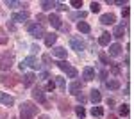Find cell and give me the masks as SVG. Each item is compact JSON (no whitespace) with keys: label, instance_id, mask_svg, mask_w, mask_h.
Wrapping results in <instances>:
<instances>
[{"label":"cell","instance_id":"27","mask_svg":"<svg viewBox=\"0 0 134 119\" xmlns=\"http://www.w3.org/2000/svg\"><path fill=\"white\" fill-rule=\"evenodd\" d=\"M70 109H72V107H70V103H68V101H64V99H61V101H59V110H61L63 114H68V112H70Z\"/></svg>","mask_w":134,"mask_h":119},{"label":"cell","instance_id":"20","mask_svg":"<svg viewBox=\"0 0 134 119\" xmlns=\"http://www.w3.org/2000/svg\"><path fill=\"white\" fill-rule=\"evenodd\" d=\"M77 30H79L81 34H90V32H91V27H90V23H86V21H79V23H77Z\"/></svg>","mask_w":134,"mask_h":119},{"label":"cell","instance_id":"18","mask_svg":"<svg viewBox=\"0 0 134 119\" xmlns=\"http://www.w3.org/2000/svg\"><path fill=\"white\" fill-rule=\"evenodd\" d=\"M120 53H122V45H118V43L109 45V55H111V57H118Z\"/></svg>","mask_w":134,"mask_h":119},{"label":"cell","instance_id":"17","mask_svg":"<svg viewBox=\"0 0 134 119\" xmlns=\"http://www.w3.org/2000/svg\"><path fill=\"white\" fill-rule=\"evenodd\" d=\"M82 78H84V82H91V80L95 78V70L90 68V66H86L84 71H82Z\"/></svg>","mask_w":134,"mask_h":119},{"label":"cell","instance_id":"5","mask_svg":"<svg viewBox=\"0 0 134 119\" xmlns=\"http://www.w3.org/2000/svg\"><path fill=\"white\" fill-rule=\"evenodd\" d=\"M27 68H32V70H40L41 68V64L38 62V59L34 57V55H29V57H25V59L20 62V70H27Z\"/></svg>","mask_w":134,"mask_h":119},{"label":"cell","instance_id":"1","mask_svg":"<svg viewBox=\"0 0 134 119\" xmlns=\"http://www.w3.org/2000/svg\"><path fill=\"white\" fill-rule=\"evenodd\" d=\"M38 114V107L32 101H23L20 107V119H34V116Z\"/></svg>","mask_w":134,"mask_h":119},{"label":"cell","instance_id":"36","mask_svg":"<svg viewBox=\"0 0 134 119\" xmlns=\"http://www.w3.org/2000/svg\"><path fill=\"white\" fill-rule=\"evenodd\" d=\"M90 7H91V12H98V11H100V4H98V2H91Z\"/></svg>","mask_w":134,"mask_h":119},{"label":"cell","instance_id":"41","mask_svg":"<svg viewBox=\"0 0 134 119\" xmlns=\"http://www.w3.org/2000/svg\"><path fill=\"white\" fill-rule=\"evenodd\" d=\"M129 14H131V9H129V7H124V11H122V16H124V18H129Z\"/></svg>","mask_w":134,"mask_h":119},{"label":"cell","instance_id":"48","mask_svg":"<svg viewBox=\"0 0 134 119\" xmlns=\"http://www.w3.org/2000/svg\"><path fill=\"white\" fill-rule=\"evenodd\" d=\"M38 119H50V117H48V116H40Z\"/></svg>","mask_w":134,"mask_h":119},{"label":"cell","instance_id":"35","mask_svg":"<svg viewBox=\"0 0 134 119\" xmlns=\"http://www.w3.org/2000/svg\"><path fill=\"white\" fill-rule=\"evenodd\" d=\"M70 5L75 7V9H81V7H82V0H72V2H70Z\"/></svg>","mask_w":134,"mask_h":119},{"label":"cell","instance_id":"29","mask_svg":"<svg viewBox=\"0 0 134 119\" xmlns=\"http://www.w3.org/2000/svg\"><path fill=\"white\" fill-rule=\"evenodd\" d=\"M54 78H55V82H54V84H55L59 89H66V82H64V78H63V77H54Z\"/></svg>","mask_w":134,"mask_h":119},{"label":"cell","instance_id":"44","mask_svg":"<svg viewBox=\"0 0 134 119\" xmlns=\"http://www.w3.org/2000/svg\"><path fill=\"white\" fill-rule=\"evenodd\" d=\"M77 99H79V103H86V96L82 94H77Z\"/></svg>","mask_w":134,"mask_h":119},{"label":"cell","instance_id":"6","mask_svg":"<svg viewBox=\"0 0 134 119\" xmlns=\"http://www.w3.org/2000/svg\"><path fill=\"white\" fill-rule=\"evenodd\" d=\"M57 64V68L63 71V73H66L70 78H77V75H79V71L73 68L72 64H68V62H64V60H59V62H55Z\"/></svg>","mask_w":134,"mask_h":119},{"label":"cell","instance_id":"32","mask_svg":"<svg viewBox=\"0 0 134 119\" xmlns=\"http://www.w3.org/2000/svg\"><path fill=\"white\" fill-rule=\"evenodd\" d=\"M75 114L79 116V119H82L84 116H86V110H84V107H81V105H79V107L75 109Z\"/></svg>","mask_w":134,"mask_h":119},{"label":"cell","instance_id":"15","mask_svg":"<svg viewBox=\"0 0 134 119\" xmlns=\"http://www.w3.org/2000/svg\"><path fill=\"white\" fill-rule=\"evenodd\" d=\"M5 5L9 7V9H23V7H29V4L27 2H14V0H5Z\"/></svg>","mask_w":134,"mask_h":119},{"label":"cell","instance_id":"3","mask_svg":"<svg viewBox=\"0 0 134 119\" xmlns=\"http://www.w3.org/2000/svg\"><path fill=\"white\" fill-rule=\"evenodd\" d=\"M31 94H32V98L36 99L38 103H41L45 109H52V107H50V103H48V99H47V96H45V91H43L41 87H34Z\"/></svg>","mask_w":134,"mask_h":119},{"label":"cell","instance_id":"11","mask_svg":"<svg viewBox=\"0 0 134 119\" xmlns=\"http://www.w3.org/2000/svg\"><path fill=\"white\" fill-rule=\"evenodd\" d=\"M81 89H82V82H81V80H75V82H72V84L68 85V91H70V94H73V96H77Z\"/></svg>","mask_w":134,"mask_h":119},{"label":"cell","instance_id":"2","mask_svg":"<svg viewBox=\"0 0 134 119\" xmlns=\"http://www.w3.org/2000/svg\"><path fill=\"white\" fill-rule=\"evenodd\" d=\"M13 64H14V52H9V50L4 52V53L0 55V70L7 73Z\"/></svg>","mask_w":134,"mask_h":119},{"label":"cell","instance_id":"38","mask_svg":"<svg viewBox=\"0 0 134 119\" xmlns=\"http://www.w3.org/2000/svg\"><path fill=\"white\" fill-rule=\"evenodd\" d=\"M109 66H111V71H113V75H120V66H118V64H113V62H111Z\"/></svg>","mask_w":134,"mask_h":119},{"label":"cell","instance_id":"7","mask_svg":"<svg viewBox=\"0 0 134 119\" xmlns=\"http://www.w3.org/2000/svg\"><path fill=\"white\" fill-rule=\"evenodd\" d=\"M27 30L34 39H40V37H45V29L38 23H27Z\"/></svg>","mask_w":134,"mask_h":119},{"label":"cell","instance_id":"50","mask_svg":"<svg viewBox=\"0 0 134 119\" xmlns=\"http://www.w3.org/2000/svg\"><path fill=\"white\" fill-rule=\"evenodd\" d=\"M11 119H16V117H11Z\"/></svg>","mask_w":134,"mask_h":119},{"label":"cell","instance_id":"31","mask_svg":"<svg viewBox=\"0 0 134 119\" xmlns=\"http://www.w3.org/2000/svg\"><path fill=\"white\" fill-rule=\"evenodd\" d=\"M118 112H120V116H124V117L129 116V105H125V103L120 105V107H118Z\"/></svg>","mask_w":134,"mask_h":119},{"label":"cell","instance_id":"19","mask_svg":"<svg viewBox=\"0 0 134 119\" xmlns=\"http://www.w3.org/2000/svg\"><path fill=\"white\" fill-rule=\"evenodd\" d=\"M52 55L57 57V59H64L66 57V50L63 48V46H54L52 48Z\"/></svg>","mask_w":134,"mask_h":119},{"label":"cell","instance_id":"49","mask_svg":"<svg viewBox=\"0 0 134 119\" xmlns=\"http://www.w3.org/2000/svg\"><path fill=\"white\" fill-rule=\"evenodd\" d=\"M107 119H118V117H116V116H113V114H111V116H109V117H107Z\"/></svg>","mask_w":134,"mask_h":119},{"label":"cell","instance_id":"21","mask_svg":"<svg viewBox=\"0 0 134 119\" xmlns=\"http://www.w3.org/2000/svg\"><path fill=\"white\" fill-rule=\"evenodd\" d=\"M90 99H91L93 103H100V99H102L100 91H98V89H91V91H90Z\"/></svg>","mask_w":134,"mask_h":119},{"label":"cell","instance_id":"26","mask_svg":"<svg viewBox=\"0 0 134 119\" xmlns=\"http://www.w3.org/2000/svg\"><path fill=\"white\" fill-rule=\"evenodd\" d=\"M91 116H93V117H102V116H104V109H102V107H98V105L91 107Z\"/></svg>","mask_w":134,"mask_h":119},{"label":"cell","instance_id":"34","mask_svg":"<svg viewBox=\"0 0 134 119\" xmlns=\"http://www.w3.org/2000/svg\"><path fill=\"white\" fill-rule=\"evenodd\" d=\"M45 23H48V20H47V16L45 14H38V25H45Z\"/></svg>","mask_w":134,"mask_h":119},{"label":"cell","instance_id":"46","mask_svg":"<svg viewBox=\"0 0 134 119\" xmlns=\"http://www.w3.org/2000/svg\"><path fill=\"white\" fill-rule=\"evenodd\" d=\"M38 50H40L38 45H32V46H31V52H38Z\"/></svg>","mask_w":134,"mask_h":119},{"label":"cell","instance_id":"30","mask_svg":"<svg viewBox=\"0 0 134 119\" xmlns=\"http://www.w3.org/2000/svg\"><path fill=\"white\" fill-rule=\"evenodd\" d=\"M7 41H9V37H7L5 30L0 27V45H7Z\"/></svg>","mask_w":134,"mask_h":119},{"label":"cell","instance_id":"4","mask_svg":"<svg viewBox=\"0 0 134 119\" xmlns=\"http://www.w3.org/2000/svg\"><path fill=\"white\" fill-rule=\"evenodd\" d=\"M0 82H2V85H5V87H14L18 82H20V77L16 75V73H4L2 77H0Z\"/></svg>","mask_w":134,"mask_h":119},{"label":"cell","instance_id":"25","mask_svg":"<svg viewBox=\"0 0 134 119\" xmlns=\"http://www.w3.org/2000/svg\"><path fill=\"white\" fill-rule=\"evenodd\" d=\"M86 16H88L86 11H77V12H72L70 14V20H84Z\"/></svg>","mask_w":134,"mask_h":119},{"label":"cell","instance_id":"24","mask_svg":"<svg viewBox=\"0 0 134 119\" xmlns=\"http://www.w3.org/2000/svg\"><path fill=\"white\" fill-rule=\"evenodd\" d=\"M105 87L111 89V91H118V89H120V80H116V78L107 80V82H105Z\"/></svg>","mask_w":134,"mask_h":119},{"label":"cell","instance_id":"16","mask_svg":"<svg viewBox=\"0 0 134 119\" xmlns=\"http://www.w3.org/2000/svg\"><path fill=\"white\" fill-rule=\"evenodd\" d=\"M48 20V23H52V27H55V29H61V25H63V20L55 14V12H52L50 16L47 18Z\"/></svg>","mask_w":134,"mask_h":119},{"label":"cell","instance_id":"8","mask_svg":"<svg viewBox=\"0 0 134 119\" xmlns=\"http://www.w3.org/2000/svg\"><path fill=\"white\" fill-rule=\"evenodd\" d=\"M70 46H72V50H75V52H82L84 48H86V43H84L79 36H75V37H70Z\"/></svg>","mask_w":134,"mask_h":119},{"label":"cell","instance_id":"13","mask_svg":"<svg viewBox=\"0 0 134 119\" xmlns=\"http://www.w3.org/2000/svg\"><path fill=\"white\" fill-rule=\"evenodd\" d=\"M114 21H116V16H114L113 12H107V14H102L100 16V23L102 25H113Z\"/></svg>","mask_w":134,"mask_h":119},{"label":"cell","instance_id":"33","mask_svg":"<svg viewBox=\"0 0 134 119\" xmlns=\"http://www.w3.org/2000/svg\"><path fill=\"white\" fill-rule=\"evenodd\" d=\"M45 89L48 91V92H52V91L55 89V84H54V80H47V85H45Z\"/></svg>","mask_w":134,"mask_h":119},{"label":"cell","instance_id":"42","mask_svg":"<svg viewBox=\"0 0 134 119\" xmlns=\"http://www.w3.org/2000/svg\"><path fill=\"white\" fill-rule=\"evenodd\" d=\"M55 7H57V11H66V5L64 4H59V2L55 4Z\"/></svg>","mask_w":134,"mask_h":119},{"label":"cell","instance_id":"39","mask_svg":"<svg viewBox=\"0 0 134 119\" xmlns=\"http://www.w3.org/2000/svg\"><path fill=\"white\" fill-rule=\"evenodd\" d=\"M43 62H45V66H52V59H50V55H48V53H45V55H43Z\"/></svg>","mask_w":134,"mask_h":119},{"label":"cell","instance_id":"43","mask_svg":"<svg viewBox=\"0 0 134 119\" xmlns=\"http://www.w3.org/2000/svg\"><path fill=\"white\" fill-rule=\"evenodd\" d=\"M107 78V70H102L100 71V80H105Z\"/></svg>","mask_w":134,"mask_h":119},{"label":"cell","instance_id":"23","mask_svg":"<svg viewBox=\"0 0 134 119\" xmlns=\"http://www.w3.org/2000/svg\"><path fill=\"white\" fill-rule=\"evenodd\" d=\"M109 41H111V34H109V32H102L100 37H98V43H100L102 46H109Z\"/></svg>","mask_w":134,"mask_h":119},{"label":"cell","instance_id":"37","mask_svg":"<svg viewBox=\"0 0 134 119\" xmlns=\"http://www.w3.org/2000/svg\"><path fill=\"white\" fill-rule=\"evenodd\" d=\"M98 59H100L102 64H111V62H109V57H107L105 53H100V55H98Z\"/></svg>","mask_w":134,"mask_h":119},{"label":"cell","instance_id":"45","mask_svg":"<svg viewBox=\"0 0 134 119\" xmlns=\"http://www.w3.org/2000/svg\"><path fill=\"white\" fill-rule=\"evenodd\" d=\"M107 107H114V99H113V98L107 99Z\"/></svg>","mask_w":134,"mask_h":119},{"label":"cell","instance_id":"40","mask_svg":"<svg viewBox=\"0 0 134 119\" xmlns=\"http://www.w3.org/2000/svg\"><path fill=\"white\" fill-rule=\"evenodd\" d=\"M40 78H41V80H48V78H50V75H48L47 71H41V73H40Z\"/></svg>","mask_w":134,"mask_h":119},{"label":"cell","instance_id":"12","mask_svg":"<svg viewBox=\"0 0 134 119\" xmlns=\"http://www.w3.org/2000/svg\"><path fill=\"white\" fill-rule=\"evenodd\" d=\"M125 34V23H120V25H116L113 30V34H111V37H116V39H122Z\"/></svg>","mask_w":134,"mask_h":119},{"label":"cell","instance_id":"22","mask_svg":"<svg viewBox=\"0 0 134 119\" xmlns=\"http://www.w3.org/2000/svg\"><path fill=\"white\" fill-rule=\"evenodd\" d=\"M55 41H57V34H54V32L45 34V45H47V46H54Z\"/></svg>","mask_w":134,"mask_h":119},{"label":"cell","instance_id":"9","mask_svg":"<svg viewBox=\"0 0 134 119\" xmlns=\"http://www.w3.org/2000/svg\"><path fill=\"white\" fill-rule=\"evenodd\" d=\"M29 16H31V12H29L27 9L21 11V12H13V14H11V21H16V23H23V21L29 20Z\"/></svg>","mask_w":134,"mask_h":119},{"label":"cell","instance_id":"28","mask_svg":"<svg viewBox=\"0 0 134 119\" xmlns=\"http://www.w3.org/2000/svg\"><path fill=\"white\" fill-rule=\"evenodd\" d=\"M40 5H41L43 11H50L52 7H55V2H48V0H43V2H40Z\"/></svg>","mask_w":134,"mask_h":119},{"label":"cell","instance_id":"47","mask_svg":"<svg viewBox=\"0 0 134 119\" xmlns=\"http://www.w3.org/2000/svg\"><path fill=\"white\" fill-rule=\"evenodd\" d=\"M7 27H9V30H14V23L11 21V23H7Z\"/></svg>","mask_w":134,"mask_h":119},{"label":"cell","instance_id":"10","mask_svg":"<svg viewBox=\"0 0 134 119\" xmlns=\"http://www.w3.org/2000/svg\"><path fill=\"white\" fill-rule=\"evenodd\" d=\"M23 82V87H32V84L36 82V75L34 73H25L23 78H20Z\"/></svg>","mask_w":134,"mask_h":119},{"label":"cell","instance_id":"14","mask_svg":"<svg viewBox=\"0 0 134 119\" xmlns=\"http://www.w3.org/2000/svg\"><path fill=\"white\" fill-rule=\"evenodd\" d=\"M0 103L5 105V107H13L14 105V98L9 96V94H5V92H0Z\"/></svg>","mask_w":134,"mask_h":119}]
</instances>
